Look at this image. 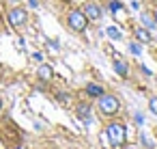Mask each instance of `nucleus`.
<instances>
[{
    "label": "nucleus",
    "instance_id": "obj_2",
    "mask_svg": "<svg viewBox=\"0 0 157 149\" xmlns=\"http://www.w3.org/2000/svg\"><path fill=\"white\" fill-rule=\"evenodd\" d=\"M65 22H67V26H69L71 33H84V30L88 28V18L84 15L82 9H71V11L67 13Z\"/></svg>",
    "mask_w": 157,
    "mask_h": 149
},
{
    "label": "nucleus",
    "instance_id": "obj_10",
    "mask_svg": "<svg viewBox=\"0 0 157 149\" xmlns=\"http://www.w3.org/2000/svg\"><path fill=\"white\" fill-rule=\"evenodd\" d=\"M86 93H88V95H93V97H99V95L103 93V87H99V84L90 82V84H86Z\"/></svg>",
    "mask_w": 157,
    "mask_h": 149
},
{
    "label": "nucleus",
    "instance_id": "obj_20",
    "mask_svg": "<svg viewBox=\"0 0 157 149\" xmlns=\"http://www.w3.org/2000/svg\"><path fill=\"white\" fill-rule=\"evenodd\" d=\"M28 5H30V7L35 9V7H37V0H28Z\"/></svg>",
    "mask_w": 157,
    "mask_h": 149
},
{
    "label": "nucleus",
    "instance_id": "obj_14",
    "mask_svg": "<svg viewBox=\"0 0 157 149\" xmlns=\"http://www.w3.org/2000/svg\"><path fill=\"white\" fill-rule=\"evenodd\" d=\"M105 33H108V37H110V39H116V41L121 39V33H118L114 26H108V28H105Z\"/></svg>",
    "mask_w": 157,
    "mask_h": 149
},
{
    "label": "nucleus",
    "instance_id": "obj_8",
    "mask_svg": "<svg viewBox=\"0 0 157 149\" xmlns=\"http://www.w3.org/2000/svg\"><path fill=\"white\" fill-rule=\"evenodd\" d=\"M37 78H39L41 82H50V80L54 78V67H52L50 63H39V67H37Z\"/></svg>",
    "mask_w": 157,
    "mask_h": 149
},
{
    "label": "nucleus",
    "instance_id": "obj_4",
    "mask_svg": "<svg viewBox=\"0 0 157 149\" xmlns=\"http://www.w3.org/2000/svg\"><path fill=\"white\" fill-rule=\"evenodd\" d=\"M103 130H105V136H108V140H110L112 145L121 147V145L125 143V136H127L125 123H121V121H112V123H108Z\"/></svg>",
    "mask_w": 157,
    "mask_h": 149
},
{
    "label": "nucleus",
    "instance_id": "obj_9",
    "mask_svg": "<svg viewBox=\"0 0 157 149\" xmlns=\"http://www.w3.org/2000/svg\"><path fill=\"white\" fill-rule=\"evenodd\" d=\"M112 67H114V71H116L121 78H129V65H127V61H123V58H114Z\"/></svg>",
    "mask_w": 157,
    "mask_h": 149
},
{
    "label": "nucleus",
    "instance_id": "obj_6",
    "mask_svg": "<svg viewBox=\"0 0 157 149\" xmlns=\"http://www.w3.org/2000/svg\"><path fill=\"white\" fill-rule=\"evenodd\" d=\"M82 11H84V15L88 18V22L101 20V7H99L97 2H86V5L82 7Z\"/></svg>",
    "mask_w": 157,
    "mask_h": 149
},
{
    "label": "nucleus",
    "instance_id": "obj_13",
    "mask_svg": "<svg viewBox=\"0 0 157 149\" xmlns=\"http://www.w3.org/2000/svg\"><path fill=\"white\" fill-rule=\"evenodd\" d=\"M148 110L157 117V95H151V97H148Z\"/></svg>",
    "mask_w": 157,
    "mask_h": 149
},
{
    "label": "nucleus",
    "instance_id": "obj_1",
    "mask_svg": "<svg viewBox=\"0 0 157 149\" xmlns=\"http://www.w3.org/2000/svg\"><path fill=\"white\" fill-rule=\"evenodd\" d=\"M97 110H99L103 117H116L118 110H121V102H118L116 95L103 91V93L97 97Z\"/></svg>",
    "mask_w": 157,
    "mask_h": 149
},
{
    "label": "nucleus",
    "instance_id": "obj_15",
    "mask_svg": "<svg viewBox=\"0 0 157 149\" xmlns=\"http://www.w3.org/2000/svg\"><path fill=\"white\" fill-rule=\"evenodd\" d=\"M129 52L136 54V56H140L142 54V46H138V41H133V43H129Z\"/></svg>",
    "mask_w": 157,
    "mask_h": 149
},
{
    "label": "nucleus",
    "instance_id": "obj_18",
    "mask_svg": "<svg viewBox=\"0 0 157 149\" xmlns=\"http://www.w3.org/2000/svg\"><path fill=\"white\" fill-rule=\"evenodd\" d=\"M33 61L41 63V61H43V52H33Z\"/></svg>",
    "mask_w": 157,
    "mask_h": 149
},
{
    "label": "nucleus",
    "instance_id": "obj_3",
    "mask_svg": "<svg viewBox=\"0 0 157 149\" xmlns=\"http://www.w3.org/2000/svg\"><path fill=\"white\" fill-rule=\"evenodd\" d=\"M7 20H9V24H11L15 30H22V28H26V24H28V9H26L24 5H15V7L9 9Z\"/></svg>",
    "mask_w": 157,
    "mask_h": 149
},
{
    "label": "nucleus",
    "instance_id": "obj_22",
    "mask_svg": "<svg viewBox=\"0 0 157 149\" xmlns=\"http://www.w3.org/2000/svg\"><path fill=\"white\" fill-rule=\"evenodd\" d=\"M93 149H97V147H93Z\"/></svg>",
    "mask_w": 157,
    "mask_h": 149
},
{
    "label": "nucleus",
    "instance_id": "obj_16",
    "mask_svg": "<svg viewBox=\"0 0 157 149\" xmlns=\"http://www.w3.org/2000/svg\"><path fill=\"white\" fill-rule=\"evenodd\" d=\"M48 50H50L52 54H58V52H60V46H58L56 41H48Z\"/></svg>",
    "mask_w": 157,
    "mask_h": 149
},
{
    "label": "nucleus",
    "instance_id": "obj_19",
    "mask_svg": "<svg viewBox=\"0 0 157 149\" xmlns=\"http://www.w3.org/2000/svg\"><path fill=\"white\" fill-rule=\"evenodd\" d=\"M151 18H153V20H155V24H157V7L151 11Z\"/></svg>",
    "mask_w": 157,
    "mask_h": 149
},
{
    "label": "nucleus",
    "instance_id": "obj_17",
    "mask_svg": "<svg viewBox=\"0 0 157 149\" xmlns=\"http://www.w3.org/2000/svg\"><path fill=\"white\" fill-rule=\"evenodd\" d=\"M56 97H58V102H60V104H69V102H71V99H69V95H67V93H58V95H56Z\"/></svg>",
    "mask_w": 157,
    "mask_h": 149
},
{
    "label": "nucleus",
    "instance_id": "obj_5",
    "mask_svg": "<svg viewBox=\"0 0 157 149\" xmlns=\"http://www.w3.org/2000/svg\"><path fill=\"white\" fill-rule=\"evenodd\" d=\"M93 108L86 104V102H80L78 106H75V117L82 121V123H86V125H90V121H93Z\"/></svg>",
    "mask_w": 157,
    "mask_h": 149
},
{
    "label": "nucleus",
    "instance_id": "obj_21",
    "mask_svg": "<svg viewBox=\"0 0 157 149\" xmlns=\"http://www.w3.org/2000/svg\"><path fill=\"white\" fill-rule=\"evenodd\" d=\"M2 108H5V102H2V97H0V112H2Z\"/></svg>",
    "mask_w": 157,
    "mask_h": 149
},
{
    "label": "nucleus",
    "instance_id": "obj_12",
    "mask_svg": "<svg viewBox=\"0 0 157 149\" xmlns=\"http://www.w3.org/2000/svg\"><path fill=\"white\" fill-rule=\"evenodd\" d=\"M108 9H110L112 13H118V11L125 9V7H123V2H118V0H110V2H108Z\"/></svg>",
    "mask_w": 157,
    "mask_h": 149
},
{
    "label": "nucleus",
    "instance_id": "obj_7",
    "mask_svg": "<svg viewBox=\"0 0 157 149\" xmlns=\"http://www.w3.org/2000/svg\"><path fill=\"white\" fill-rule=\"evenodd\" d=\"M131 33H133V37H136L138 43H153V35H151L148 28H144V26H133Z\"/></svg>",
    "mask_w": 157,
    "mask_h": 149
},
{
    "label": "nucleus",
    "instance_id": "obj_11",
    "mask_svg": "<svg viewBox=\"0 0 157 149\" xmlns=\"http://www.w3.org/2000/svg\"><path fill=\"white\" fill-rule=\"evenodd\" d=\"M142 24H144V28H148V30L157 26V24H155V20H153L151 15H146V13H142Z\"/></svg>",
    "mask_w": 157,
    "mask_h": 149
}]
</instances>
